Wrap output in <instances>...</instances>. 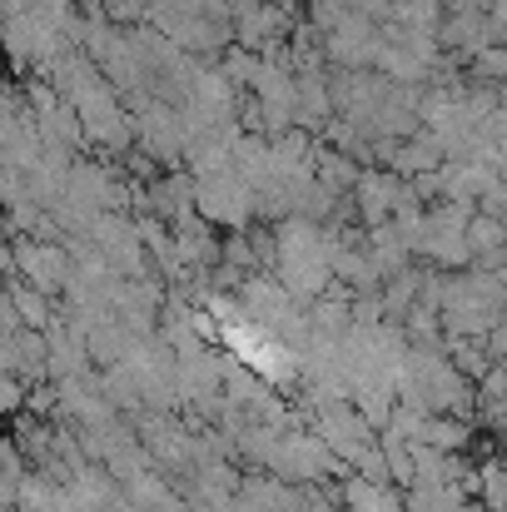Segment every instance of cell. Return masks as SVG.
I'll use <instances>...</instances> for the list:
<instances>
[]
</instances>
